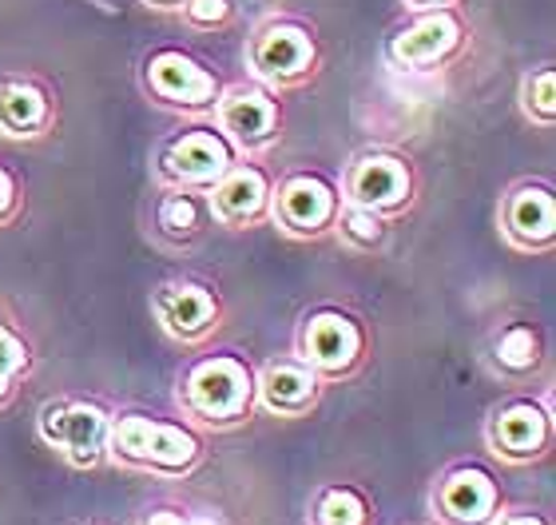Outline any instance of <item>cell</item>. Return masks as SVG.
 Listing matches in <instances>:
<instances>
[{"label":"cell","instance_id":"ac0fdd59","mask_svg":"<svg viewBox=\"0 0 556 525\" xmlns=\"http://www.w3.org/2000/svg\"><path fill=\"white\" fill-rule=\"evenodd\" d=\"M481 362L485 371L509 390L533 386L548 371V335L541 323L525 315L501 318L481 342Z\"/></svg>","mask_w":556,"mask_h":525},{"label":"cell","instance_id":"52a82bcc","mask_svg":"<svg viewBox=\"0 0 556 525\" xmlns=\"http://www.w3.org/2000/svg\"><path fill=\"white\" fill-rule=\"evenodd\" d=\"M338 191H342V203L370 208L386 220H406L421 199V167L394 143H370L342 164Z\"/></svg>","mask_w":556,"mask_h":525},{"label":"cell","instance_id":"1f68e13d","mask_svg":"<svg viewBox=\"0 0 556 525\" xmlns=\"http://www.w3.org/2000/svg\"><path fill=\"white\" fill-rule=\"evenodd\" d=\"M72 525H100V522H72Z\"/></svg>","mask_w":556,"mask_h":525},{"label":"cell","instance_id":"7a4b0ae2","mask_svg":"<svg viewBox=\"0 0 556 525\" xmlns=\"http://www.w3.org/2000/svg\"><path fill=\"white\" fill-rule=\"evenodd\" d=\"M207 458V434L184 418H163L143 407H112L108 422V466L163 482L191 478Z\"/></svg>","mask_w":556,"mask_h":525},{"label":"cell","instance_id":"5b68a950","mask_svg":"<svg viewBox=\"0 0 556 525\" xmlns=\"http://www.w3.org/2000/svg\"><path fill=\"white\" fill-rule=\"evenodd\" d=\"M136 84L143 100L179 120H211L215 100L223 92L219 68L184 45H155L143 52L136 68Z\"/></svg>","mask_w":556,"mask_h":525},{"label":"cell","instance_id":"e0dca14e","mask_svg":"<svg viewBox=\"0 0 556 525\" xmlns=\"http://www.w3.org/2000/svg\"><path fill=\"white\" fill-rule=\"evenodd\" d=\"M143 232L167 255L195 251L215 232L207 191H195V187H155L148 208H143Z\"/></svg>","mask_w":556,"mask_h":525},{"label":"cell","instance_id":"d4e9b609","mask_svg":"<svg viewBox=\"0 0 556 525\" xmlns=\"http://www.w3.org/2000/svg\"><path fill=\"white\" fill-rule=\"evenodd\" d=\"M175 16L191 33L219 36V33H231L235 24H239V0H184V9L175 12Z\"/></svg>","mask_w":556,"mask_h":525},{"label":"cell","instance_id":"8fae6325","mask_svg":"<svg viewBox=\"0 0 556 525\" xmlns=\"http://www.w3.org/2000/svg\"><path fill=\"white\" fill-rule=\"evenodd\" d=\"M151 318L155 327L184 350L211 347V339L227 327V299L211 279L199 275H172L160 279L148 295Z\"/></svg>","mask_w":556,"mask_h":525},{"label":"cell","instance_id":"4fadbf2b","mask_svg":"<svg viewBox=\"0 0 556 525\" xmlns=\"http://www.w3.org/2000/svg\"><path fill=\"white\" fill-rule=\"evenodd\" d=\"M211 124L223 132V140L247 160H267L282 143L287 132V104L282 96L263 88L258 80H227L223 84Z\"/></svg>","mask_w":556,"mask_h":525},{"label":"cell","instance_id":"8992f818","mask_svg":"<svg viewBox=\"0 0 556 525\" xmlns=\"http://www.w3.org/2000/svg\"><path fill=\"white\" fill-rule=\"evenodd\" d=\"M481 442H485L489 458L509 470L536 466L553 454L556 442V414H553V395H533V386L521 390H505V395L489 407L485 422H481Z\"/></svg>","mask_w":556,"mask_h":525},{"label":"cell","instance_id":"ba28073f","mask_svg":"<svg viewBox=\"0 0 556 525\" xmlns=\"http://www.w3.org/2000/svg\"><path fill=\"white\" fill-rule=\"evenodd\" d=\"M473 45V24L462 4L453 9L406 12L382 40V57L394 72L406 76H429V72L453 68Z\"/></svg>","mask_w":556,"mask_h":525},{"label":"cell","instance_id":"2e32d148","mask_svg":"<svg viewBox=\"0 0 556 525\" xmlns=\"http://www.w3.org/2000/svg\"><path fill=\"white\" fill-rule=\"evenodd\" d=\"M60 88L40 72H0V136L12 143H40L60 128Z\"/></svg>","mask_w":556,"mask_h":525},{"label":"cell","instance_id":"30bf717a","mask_svg":"<svg viewBox=\"0 0 556 525\" xmlns=\"http://www.w3.org/2000/svg\"><path fill=\"white\" fill-rule=\"evenodd\" d=\"M235 160H239V152L223 140V132L211 120H184L179 128L167 132L151 148L148 167L155 187H195V191H211Z\"/></svg>","mask_w":556,"mask_h":525},{"label":"cell","instance_id":"7c38bea8","mask_svg":"<svg viewBox=\"0 0 556 525\" xmlns=\"http://www.w3.org/2000/svg\"><path fill=\"white\" fill-rule=\"evenodd\" d=\"M108 422L112 407L104 398L56 395L36 410V438L72 470H100L108 466Z\"/></svg>","mask_w":556,"mask_h":525},{"label":"cell","instance_id":"277c9868","mask_svg":"<svg viewBox=\"0 0 556 525\" xmlns=\"http://www.w3.org/2000/svg\"><path fill=\"white\" fill-rule=\"evenodd\" d=\"M290 350L299 354L311 371L323 374L326 386L350 383L366 371L374 354L370 323L346 303H311L294 323V342Z\"/></svg>","mask_w":556,"mask_h":525},{"label":"cell","instance_id":"4dcf8cb0","mask_svg":"<svg viewBox=\"0 0 556 525\" xmlns=\"http://www.w3.org/2000/svg\"><path fill=\"white\" fill-rule=\"evenodd\" d=\"M143 4H148V9H155V12H179L184 9V0H143Z\"/></svg>","mask_w":556,"mask_h":525},{"label":"cell","instance_id":"d6986e66","mask_svg":"<svg viewBox=\"0 0 556 525\" xmlns=\"http://www.w3.org/2000/svg\"><path fill=\"white\" fill-rule=\"evenodd\" d=\"M270 187H275V172L267 160H247L239 155L223 179L207 191L211 215L215 227L223 232H255L270 223Z\"/></svg>","mask_w":556,"mask_h":525},{"label":"cell","instance_id":"44dd1931","mask_svg":"<svg viewBox=\"0 0 556 525\" xmlns=\"http://www.w3.org/2000/svg\"><path fill=\"white\" fill-rule=\"evenodd\" d=\"M306 525H378L374 493L358 482H323L306 502Z\"/></svg>","mask_w":556,"mask_h":525},{"label":"cell","instance_id":"ffe728a7","mask_svg":"<svg viewBox=\"0 0 556 525\" xmlns=\"http://www.w3.org/2000/svg\"><path fill=\"white\" fill-rule=\"evenodd\" d=\"M323 395H326L323 374L311 371L294 350L270 354L267 362L255 366L258 414H270V418H282V422L311 418L314 410L323 407Z\"/></svg>","mask_w":556,"mask_h":525},{"label":"cell","instance_id":"9a60e30c","mask_svg":"<svg viewBox=\"0 0 556 525\" xmlns=\"http://www.w3.org/2000/svg\"><path fill=\"white\" fill-rule=\"evenodd\" d=\"M501 243L517 255H548L556 247V187L545 175L513 179L497 199Z\"/></svg>","mask_w":556,"mask_h":525},{"label":"cell","instance_id":"cb8c5ba5","mask_svg":"<svg viewBox=\"0 0 556 525\" xmlns=\"http://www.w3.org/2000/svg\"><path fill=\"white\" fill-rule=\"evenodd\" d=\"M517 104H521V116L533 124V128H556V68L553 64H536L521 76V88H517Z\"/></svg>","mask_w":556,"mask_h":525},{"label":"cell","instance_id":"6da1fadb","mask_svg":"<svg viewBox=\"0 0 556 525\" xmlns=\"http://www.w3.org/2000/svg\"><path fill=\"white\" fill-rule=\"evenodd\" d=\"M175 410L199 434H235L251 426L255 407V362L243 350H207L179 366L175 374Z\"/></svg>","mask_w":556,"mask_h":525},{"label":"cell","instance_id":"603a6c76","mask_svg":"<svg viewBox=\"0 0 556 525\" xmlns=\"http://www.w3.org/2000/svg\"><path fill=\"white\" fill-rule=\"evenodd\" d=\"M390 227H394V220H386L378 211L358 208V203H342L330 239H338V243L346 247V251H354V255H374V251L386 247Z\"/></svg>","mask_w":556,"mask_h":525},{"label":"cell","instance_id":"83f0119b","mask_svg":"<svg viewBox=\"0 0 556 525\" xmlns=\"http://www.w3.org/2000/svg\"><path fill=\"white\" fill-rule=\"evenodd\" d=\"M136 525H191V510L184 502H155L139 514Z\"/></svg>","mask_w":556,"mask_h":525},{"label":"cell","instance_id":"5bb4252c","mask_svg":"<svg viewBox=\"0 0 556 525\" xmlns=\"http://www.w3.org/2000/svg\"><path fill=\"white\" fill-rule=\"evenodd\" d=\"M501 505H505V490L497 474L477 458H457L429 482L426 510L433 525H485Z\"/></svg>","mask_w":556,"mask_h":525},{"label":"cell","instance_id":"3957f363","mask_svg":"<svg viewBox=\"0 0 556 525\" xmlns=\"http://www.w3.org/2000/svg\"><path fill=\"white\" fill-rule=\"evenodd\" d=\"M243 64L247 76L270 92H302L323 80L326 72L323 28L302 12H267L247 33Z\"/></svg>","mask_w":556,"mask_h":525},{"label":"cell","instance_id":"f546056e","mask_svg":"<svg viewBox=\"0 0 556 525\" xmlns=\"http://www.w3.org/2000/svg\"><path fill=\"white\" fill-rule=\"evenodd\" d=\"M453 4H465V0H402L406 12H429V9H453Z\"/></svg>","mask_w":556,"mask_h":525},{"label":"cell","instance_id":"f1b7e54d","mask_svg":"<svg viewBox=\"0 0 556 525\" xmlns=\"http://www.w3.org/2000/svg\"><path fill=\"white\" fill-rule=\"evenodd\" d=\"M187 510H191V525H231L227 514L215 510V505H187Z\"/></svg>","mask_w":556,"mask_h":525},{"label":"cell","instance_id":"7402d4cb","mask_svg":"<svg viewBox=\"0 0 556 525\" xmlns=\"http://www.w3.org/2000/svg\"><path fill=\"white\" fill-rule=\"evenodd\" d=\"M36 374V347L12 318L9 307H0V410H9L21 395V386Z\"/></svg>","mask_w":556,"mask_h":525},{"label":"cell","instance_id":"9c48e42d","mask_svg":"<svg viewBox=\"0 0 556 525\" xmlns=\"http://www.w3.org/2000/svg\"><path fill=\"white\" fill-rule=\"evenodd\" d=\"M342 211L338 175L323 167H290L275 175L270 187V223L290 243H323L334 235V220Z\"/></svg>","mask_w":556,"mask_h":525},{"label":"cell","instance_id":"484cf974","mask_svg":"<svg viewBox=\"0 0 556 525\" xmlns=\"http://www.w3.org/2000/svg\"><path fill=\"white\" fill-rule=\"evenodd\" d=\"M21 215H24V175L9 160H0V232L12 227Z\"/></svg>","mask_w":556,"mask_h":525},{"label":"cell","instance_id":"4316f807","mask_svg":"<svg viewBox=\"0 0 556 525\" xmlns=\"http://www.w3.org/2000/svg\"><path fill=\"white\" fill-rule=\"evenodd\" d=\"M485 525H553V517H548L545 510H536V505H509L505 502Z\"/></svg>","mask_w":556,"mask_h":525},{"label":"cell","instance_id":"d6a6232c","mask_svg":"<svg viewBox=\"0 0 556 525\" xmlns=\"http://www.w3.org/2000/svg\"><path fill=\"white\" fill-rule=\"evenodd\" d=\"M414 525H433V522H414Z\"/></svg>","mask_w":556,"mask_h":525}]
</instances>
